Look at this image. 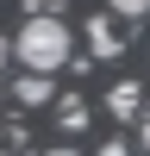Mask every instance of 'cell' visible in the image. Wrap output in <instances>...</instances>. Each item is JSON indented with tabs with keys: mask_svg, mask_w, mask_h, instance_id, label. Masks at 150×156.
Segmentation results:
<instances>
[{
	"mask_svg": "<svg viewBox=\"0 0 150 156\" xmlns=\"http://www.w3.org/2000/svg\"><path fill=\"white\" fill-rule=\"evenodd\" d=\"M12 56H19L31 75H56L62 62L75 56V31L56 19V12H50V19H44V12H31V19L19 25V37H12Z\"/></svg>",
	"mask_w": 150,
	"mask_h": 156,
	"instance_id": "cell-1",
	"label": "cell"
},
{
	"mask_svg": "<svg viewBox=\"0 0 150 156\" xmlns=\"http://www.w3.org/2000/svg\"><path fill=\"white\" fill-rule=\"evenodd\" d=\"M88 50H94V56H119L125 50V31H119V19H88Z\"/></svg>",
	"mask_w": 150,
	"mask_h": 156,
	"instance_id": "cell-2",
	"label": "cell"
},
{
	"mask_svg": "<svg viewBox=\"0 0 150 156\" xmlns=\"http://www.w3.org/2000/svg\"><path fill=\"white\" fill-rule=\"evenodd\" d=\"M106 106H112V119H138V106H144V87H138V81H119V87L106 94Z\"/></svg>",
	"mask_w": 150,
	"mask_h": 156,
	"instance_id": "cell-3",
	"label": "cell"
},
{
	"mask_svg": "<svg viewBox=\"0 0 150 156\" xmlns=\"http://www.w3.org/2000/svg\"><path fill=\"white\" fill-rule=\"evenodd\" d=\"M12 100H19V106H44V100H50V75H31V69H25L19 81H12Z\"/></svg>",
	"mask_w": 150,
	"mask_h": 156,
	"instance_id": "cell-4",
	"label": "cell"
},
{
	"mask_svg": "<svg viewBox=\"0 0 150 156\" xmlns=\"http://www.w3.org/2000/svg\"><path fill=\"white\" fill-rule=\"evenodd\" d=\"M81 125H88V106L81 100H62V131H81Z\"/></svg>",
	"mask_w": 150,
	"mask_h": 156,
	"instance_id": "cell-5",
	"label": "cell"
},
{
	"mask_svg": "<svg viewBox=\"0 0 150 156\" xmlns=\"http://www.w3.org/2000/svg\"><path fill=\"white\" fill-rule=\"evenodd\" d=\"M112 12L119 19H150V0H112Z\"/></svg>",
	"mask_w": 150,
	"mask_h": 156,
	"instance_id": "cell-6",
	"label": "cell"
},
{
	"mask_svg": "<svg viewBox=\"0 0 150 156\" xmlns=\"http://www.w3.org/2000/svg\"><path fill=\"white\" fill-rule=\"evenodd\" d=\"M138 144H144V156H150V119H144V125H138Z\"/></svg>",
	"mask_w": 150,
	"mask_h": 156,
	"instance_id": "cell-7",
	"label": "cell"
},
{
	"mask_svg": "<svg viewBox=\"0 0 150 156\" xmlns=\"http://www.w3.org/2000/svg\"><path fill=\"white\" fill-rule=\"evenodd\" d=\"M100 156H131V150H125V144H100Z\"/></svg>",
	"mask_w": 150,
	"mask_h": 156,
	"instance_id": "cell-8",
	"label": "cell"
},
{
	"mask_svg": "<svg viewBox=\"0 0 150 156\" xmlns=\"http://www.w3.org/2000/svg\"><path fill=\"white\" fill-rule=\"evenodd\" d=\"M6 56H12V37H0V69H6Z\"/></svg>",
	"mask_w": 150,
	"mask_h": 156,
	"instance_id": "cell-9",
	"label": "cell"
},
{
	"mask_svg": "<svg viewBox=\"0 0 150 156\" xmlns=\"http://www.w3.org/2000/svg\"><path fill=\"white\" fill-rule=\"evenodd\" d=\"M44 156H81V150H44Z\"/></svg>",
	"mask_w": 150,
	"mask_h": 156,
	"instance_id": "cell-10",
	"label": "cell"
}]
</instances>
